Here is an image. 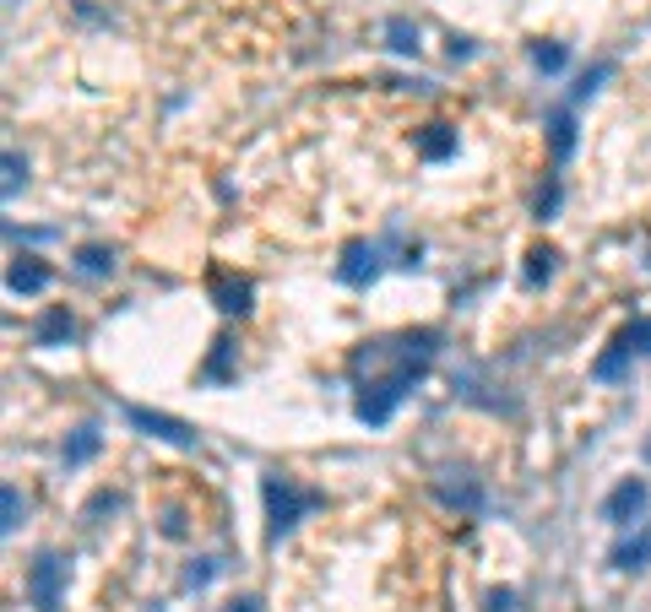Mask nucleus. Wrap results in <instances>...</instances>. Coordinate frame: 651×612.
<instances>
[{
  "mask_svg": "<svg viewBox=\"0 0 651 612\" xmlns=\"http://www.w3.org/2000/svg\"><path fill=\"white\" fill-rule=\"evenodd\" d=\"M435 331H407V336H391V342H364L353 353V374H359V423L370 429H386L391 412L402 407V396L429 374L435 364Z\"/></svg>",
  "mask_w": 651,
  "mask_h": 612,
  "instance_id": "1",
  "label": "nucleus"
},
{
  "mask_svg": "<svg viewBox=\"0 0 651 612\" xmlns=\"http://www.w3.org/2000/svg\"><path fill=\"white\" fill-rule=\"evenodd\" d=\"M260 498H266V537L282 543L310 509H326V493L321 488H305L294 477H266L260 483Z\"/></svg>",
  "mask_w": 651,
  "mask_h": 612,
  "instance_id": "2",
  "label": "nucleus"
},
{
  "mask_svg": "<svg viewBox=\"0 0 651 612\" xmlns=\"http://www.w3.org/2000/svg\"><path fill=\"white\" fill-rule=\"evenodd\" d=\"M636 358H651V314H647V320H630V325H619V331H613V342L597 353L591 374H597V379H619V374L636 364Z\"/></svg>",
  "mask_w": 651,
  "mask_h": 612,
  "instance_id": "3",
  "label": "nucleus"
},
{
  "mask_svg": "<svg viewBox=\"0 0 651 612\" xmlns=\"http://www.w3.org/2000/svg\"><path fill=\"white\" fill-rule=\"evenodd\" d=\"M65 580H71V558H65V552H39L33 569H28V602L39 612H61Z\"/></svg>",
  "mask_w": 651,
  "mask_h": 612,
  "instance_id": "4",
  "label": "nucleus"
},
{
  "mask_svg": "<svg viewBox=\"0 0 651 612\" xmlns=\"http://www.w3.org/2000/svg\"><path fill=\"white\" fill-rule=\"evenodd\" d=\"M126 418H130V423H136L141 433L163 439V444L195 450V429H191V423H180V418H169V412H152V407H126Z\"/></svg>",
  "mask_w": 651,
  "mask_h": 612,
  "instance_id": "5",
  "label": "nucleus"
},
{
  "mask_svg": "<svg viewBox=\"0 0 651 612\" xmlns=\"http://www.w3.org/2000/svg\"><path fill=\"white\" fill-rule=\"evenodd\" d=\"M647 498H651L647 483H641V477H630V483H619V488L602 498V515H608L613 526H636V520L647 515Z\"/></svg>",
  "mask_w": 651,
  "mask_h": 612,
  "instance_id": "6",
  "label": "nucleus"
},
{
  "mask_svg": "<svg viewBox=\"0 0 651 612\" xmlns=\"http://www.w3.org/2000/svg\"><path fill=\"white\" fill-rule=\"evenodd\" d=\"M337 277L348 282V288H364V282H375L381 277V245H348L342 249V266H337Z\"/></svg>",
  "mask_w": 651,
  "mask_h": 612,
  "instance_id": "7",
  "label": "nucleus"
},
{
  "mask_svg": "<svg viewBox=\"0 0 651 612\" xmlns=\"http://www.w3.org/2000/svg\"><path fill=\"white\" fill-rule=\"evenodd\" d=\"M613 569H625V575L651 569V520H636V532L613 548Z\"/></svg>",
  "mask_w": 651,
  "mask_h": 612,
  "instance_id": "8",
  "label": "nucleus"
},
{
  "mask_svg": "<svg viewBox=\"0 0 651 612\" xmlns=\"http://www.w3.org/2000/svg\"><path fill=\"white\" fill-rule=\"evenodd\" d=\"M6 288H11V293H44V288H50V266L33 260V255H22V260H11Z\"/></svg>",
  "mask_w": 651,
  "mask_h": 612,
  "instance_id": "9",
  "label": "nucleus"
},
{
  "mask_svg": "<svg viewBox=\"0 0 651 612\" xmlns=\"http://www.w3.org/2000/svg\"><path fill=\"white\" fill-rule=\"evenodd\" d=\"M217 309L223 314H250V282H234V277H217Z\"/></svg>",
  "mask_w": 651,
  "mask_h": 612,
  "instance_id": "10",
  "label": "nucleus"
},
{
  "mask_svg": "<svg viewBox=\"0 0 651 612\" xmlns=\"http://www.w3.org/2000/svg\"><path fill=\"white\" fill-rule=\"evenodd\" d=\"M418 152H424L429 163H440V158H451V152H456V130H451V125H429V130L418 136Z\"/></svg>",
  "mask_w": 651,
  "mask_h": 612,
  "instance_id": "11",
  "label": "nucleus"
},
{
  "mask_svg": "<svg viewBox=\"0 0 651 612\" xmlns=\"http://www.w3.org/2000/svg\"><path fill=\"white\" fill-rule=\"evenodd\" d=\"M98 444H104V433L93 429V423H87V429H76V433H71V444H65V466L93 461V455H98Z\"/></svg>",
  "mask_w": 651,
  "mask_h": 612,
  "instance_id": "12",
  "label": "nucleus"
},
{
  "mask_svg": "<svg viewBox=\"0 0 651 612\" xmlns=\"http://www.w3.org/2000/svg\"><path fill=\"white\" fill-rule=\"evenodd\" d=\"M76 271H87V277H109V271H115V249L82 245L76 249Z\"/></svg>",
  "mask_w": 651,
  "mask_h": 612,
  "instance_id": "13",
  "label": "nucleus"
},
{
  "mask_svg": "<svg viewBox=\"0 0 651 612\" xmlns=\"http://www.w3.org/2000/svg\"><path fill=\"white\" fill-rule=\"evenodd\" d=\"M435 493H440L451 509H478V504H483V488H478V483H435Z\"/></svg>",
  "mask_w": 651,
  "mask_h": 612,
  "instance_id": "14",
  "label": "nucleus"
},
{
  "mask_svg": "<svg viewBox=\"0 0 651 612\" xmlns=\"http://www.w3.org/2000/svg\"><path fill=\"white\" fill-rule=\"evenodd\" d=\"M386 39H391V50H396V55H418V28H413L407 17H391Z\"/></svg>",
  "mask_w": 651,
  "mask_h": 612,
  "instance_id": "15",
  "label": "nucleus"
},
{
  "mask_svg": "<svg viewBox=\"0 0 651 612\" xmlns=\"http://www.w3.org/2000/svg\"><path fill=\"white\" fill-rule=\"evenodd\" d=\"M548 141H554V158H570V147H576V120H570V109H559L554 120H548Z\"/></svg>",
  "mask_w": 651,
  "mask_h": 612,
  "instance_id": "16",
  "label": "nucleus"
},
{
  "mask_svg": "<svg viewBox=\"0 0 651 612\" xmlns=\"http://www.w3.org/2000/svg\"><path fill=\"white\" fill-rule=\"evenodd\" d=\"M71 331H76V320H71L65 309H50V314H44V325H39V342H44V347H55V342H65Z\"/></svg>",
  "mask_w": 651,
  "mask_h": 612,
  "instance_id": "17",
  "label": "nucleus"
},
{
  "mask_svg": "<svg viewBox=\"0 0 651 612\" xmlns=\"http://www.w3.org/2000/svg\"><path fill=\"white\" fill-rule=\"evenodd\" d=\"M0 515H6V520H0V532H6V537H11V532L22 526V515H28V504H22V493L11 488V483L0 488Z\"/></svg>",
  "mask_w": 651,
  "mask_h": 612,
  "instance_id": "18",
  "label": "nucleus"
},
{
  "mask_svg": "<svg viewBox=\"0 0 651 612\" xmlns=\"http://www.w3.org/2000/svg\"><path fill=\"white\" fill-rule=\"evenodd\" d=\"M554 277V249H532L526 255V288H537V282H548Z\"/></svg>",
  "mask_w": 651,
  "mask_h": 612,
  "instance_id": "19",
  "label": "nucleus"
},
{
  "mask_svg": "<svg viewBox=\"0 0 651 612\" xmlns=\"http://www.w3.org/2000/svg\"><path fill=\"white\" fill-rule=\"evenodd\" d=\"M565 61H570V55H565V44H532V65H537V71H548V76H554V71H565Z\"/></svg>",
  "mask_w": 651,
  "mask_h": 612,
  "instance_id": "20",
  "label": "nucleus"
},
{
  "mask_svg": "<svg viewBox=\"0 0 651 612\" xmlns=\"http://www.w3.org/2000/svg\"><path fill=\"white\" fill-rule=\"evenodd\" d=\"M22 184H28V163H22L17 152H6V201H11Z\"/></svg>",
  "mask_w": 651,
  "mask_h": 612,
  "instance_id": "21",
  "label": "nucleus"
},
{
  "mask_svg": "<svg viewBox=\"0 0 651 612\" xmlns=\"http://www.w3.org/2000/svg\"><path fill=\"white\" fill-rule=\"evenodd\" d=\"M217 569H223L217 558H201V563H191V569H185V586H191V591H201V586H206Z\"/></svg>",
  "mask_w": 651,
  "mask_h": 612,
  "instance_id": "22",
  "label": "nucleus"
},
{
  "mask_svg": "<svg viewBox=\"0 0 651 612\" xmlns=\"http://www.w3.org/2000/svg\"><path fill=\"white\" fill-rule=\"evenodd\" d=\"M228 612H260L256 597H245V602H228Z\"/></svg>",
  "mask_w": 651,
  "mask_h": 612,
  "instance_id": "23",
  "label": "nucleus"
},
{
  "mask_svg": "<svg viewBox=\"0 0 651 612\" xmlns=\"http://www.w3.org/2000/svg\"><path fill=\"white\" fill-rule=\"evenodd\" d=\"M647 461H651V433H647Z\"/></svg>",
  "mask_w": 651,
  "mask_h": 612,
  "instance_id": "24",
  "label": "nucleus"
},
{
  "mask_svg": "<svg viewBox=\"0 0 651 612\" xmlns=\"http://www.w3.org/2000/svg\"><path fill=\"white\" fill-rule=\"evenodd\" d=\"M152 612H163V608H152Z\"/></svg>",
  "mask_w": 651,
  "mask_h": 612,
  "instance_id": "25",
  "label": "nucleus"
}]
</instances>
